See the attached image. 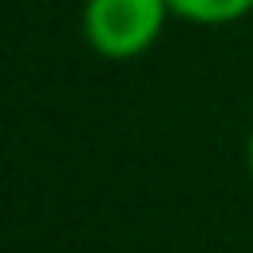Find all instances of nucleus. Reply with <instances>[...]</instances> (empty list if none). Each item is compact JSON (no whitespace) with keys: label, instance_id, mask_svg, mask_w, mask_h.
Wrapping results in <instances>:
<instances>
[{"label":"nucleus","instance_id":"1","mask_svg":"<svg viewBox=\"0 0 253 253\" xmlns=\"http://www.w3.org/2000/svg\"><path fill=\"white\" fill-rule=\"evenodd\" d=\"M170 16L166 0H83L79 32L95 55L126 63L158 43Z\"/></svg>","mask_w":253,"mask_h":253},{"label":"nucleus","instance_id":"2","mask_svg":"<svg viewBox=\"0 0 253 253\" xmlns=\"http://www.w3.org/2000/svg\"><path fill=\"white\" fill-rule=\"evenodd\" d=\"M174 20L198 24V28H225L253 12V0H166Z\"/></svg>","mask_w":253,"mask_h":253},{"label":"nucleus","instance_id":"3","mask_svg":"<svg viewBox=\"0 0 253 253\" xmlns=\"http://www.w3.org/2000/svg\"><path fill=\"white\" fill-rule=\"evenodd\" d=\"M245 166H249V174H253V126H249V138H245Z\"/></svg>","mask_w":253,"mask_h":253}]
</instances>
